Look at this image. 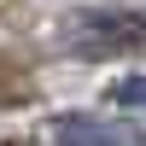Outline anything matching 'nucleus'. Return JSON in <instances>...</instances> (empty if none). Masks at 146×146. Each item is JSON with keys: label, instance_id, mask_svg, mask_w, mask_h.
Masks as SVG:
<instances>
[{"label": "nucleus", "instance_id": "f03ea898", "mask_svg": "<svg viewBox=\"0 0 146 146\" xmlns=\"http://www.w3.org/2000/svg\"><path fill=\"white\" fill-rule=\"evenodd\" d=\"M111 105H123V111H146V70L117 82V88H111Z\"/></svg>", "mask_w": 146, "mask_h": 146}, {"label": "nucleus", "instance_id": "f257e3e1", "mask_svg": "<svg viewBox=\"0 0 146 146\" xmlns=\"http://www.w3.org/2000/svg\"><path fill=\"white\" fill-rule=\"evenodd\" d=\"M53 146H146L135 123H105V117H58Z\"/></svg>", "mask_w": 146, "mask_h": 146}]
</instances>
